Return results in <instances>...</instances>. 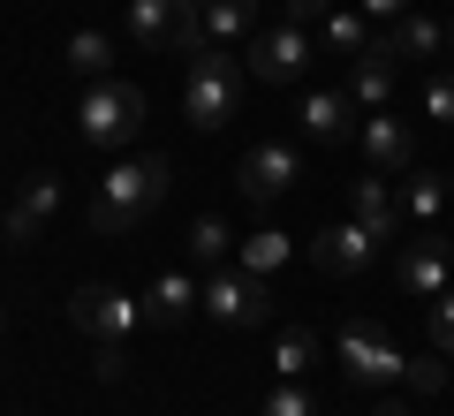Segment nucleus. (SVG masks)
I'll return each mask as SVG.
<instances>
[{"mask_svg": "<svg viewBox=\"0 0 454 416\" xmlns=\"http://www.w3.org/2000/svg\"><path fill=\"white\" fill-rule=\"evenodd\" d=\"M167 175H175V167H167L160 152H145V160H121V167H106V175L91 182L83 227H91V235H106V242L137 235V220H152V205L167 197Z\"/></svg>", "mask_w": 454, "mask_h": 416, "instance_id": "f257e3e1", "label": "nucleus"}, {"mask_svg": "<svg viewBox=\"0 0 454 416\" xmlns=\"http://www.w3.org/2000/svg\"><path fill=\"white\" fill-rule=\"evenodd\" d=\"M137 318H145V303L121 295V288H106V280H83V288L68 295V326L98 349V379H121V371H129V334H137Z\"/></svg>", "mask_w": 454, "mask_h": 416, "instance_id": "f03ea898", "label": "nucleus"}, {"mask_svg": "<svg viewBox=\"0 0 454 416\" xmlns=\"http://www.w3.org/2000/svg\"><path fill=\"white\" fill-rule=\"evenodd\" d=\"M243 91H250V68L235 61L227 46H205L190 61V83H182V114H190V129H227L235 114H243Z\"/></svg>", "mask_w": 454, "mask_h": 416, "instance_id": "7ed1b4c3", "label": "nucleus"}, {"mask_svg": "<svg viewBox=\"0 0 454 416\" xmlns=\"http://www.w3.org/2000/svg\"><path fill=\"white\" fill-rule=\"evenodd\" d=\"M137 129H145V91H137V83L98 76L91 91L76 98V137H83L91 152H129Z\"/></svg>", "mask_w": 454, "mask_h": 416, "instance_id": "20e7f679", "label": "nucleus"}, {"mask_svg": "<svg viewBox=\"0 0 454 416\" xmlns=\"http://www.w3.org/2000/svg\"><path fill=\"white\" fill-rule=\"evenodd\" d=\"M129 38L145 53H205V16L190 0H129Z\"/></svg>", "mask_w": 454, "mask_h": 416, "instance_id": "39448f33", "label": "nucleus"}, {"mask_svg": "<svg viewBox=\"0 0 454 416\" xmlns=\"http://www.w3.org/2000/svg\"><path fill=\"white\" fill-rule=\"evenodd\" d=\"M197 310H205V318H220V326H235V334H250V326L273 310V288H265L258 272H243V265H212Z\"/></svg>", "mask_w": 454, "mask_h": 416, "instance_id": "423d86ee", "label": "nucleus"}, {"mask_svg": "<svg viewBox=\"0 0 454 416\" xmlns=\"http://www.w3.org/2000/svg\"><path fill=\"white\" fill-rule=\"evenodd\" d=\"M310 61H318V31H303V23H288V16H280L273 31H258V46L243 53V68L258 83H295Z\"/></svg>", "mask_w": 454, "mask_h": 416, "instance_id": "0eeeda50", "label": "nucleus"}, {"mask_svg": "<svg viewBox=\"0 0 454 416\" xmlns=\"http://www.w3.org/2000/svg\"><path fill=\"white\" fill-rule=\"evenodd\" d=\"M333 356H340V371L356 386H394L409 371V356L394 349L387 334H372V326H340V341H333Z\"/></svg>", "mask_w": 454, "mask_h": 416, "instance_id": "6e6552de", "label": "nucleus"}, {"mask_svg": "<svg viewBox=\"0 0 454 416\" xmlns=\"http://www.w3.org/2000/svg\"><path fill=\"white\" fill-rule=\"evenodd\" d=\"M295 182H303V160H295L288 145H258V152H243V167H235V190H243L250 205H280Z\"/></svg>", "mask_w": 454, "mask_h": 416, "instance_id": "1a4fd4ad", "label": "nucleus"}, {"mask_svg": "<svg viewBox=\"0 0 454 416\" xmlns=\"http://www.w3.org/2000/svg\"><path fill=\"white\" fill-rule=\"evenodd\" d=\"M310 257H318V272H333V280H356V272L379 265V235L356 220H340V227H318L310 235Z\"/></svg>", "mask_w": 454, "mask_h": 416, "instance_id": "9d476101", "label": "nucleus"}, {"mask_svg": "<svg viewBox=\"0 0 454 416\" xmlns=\"http://www.w3.org/2000/svg\"><path fill=\"white\" fill-rule=\"evenodd\" d=\"M53 212H61V175L38 167V175H23V190H16V205H8V220H0V235L23 250V242H38L53 227Z\"/></svg>", "mask_w": 454, "mask_h": 416, "instance_id": "9b49d317", "label": "nucleus"}, {"mask_svg": "<svg viewBox=\"0 0 454 416\" xmlns=\"http://www.w3.org/2000/svg\"><path fill=\"white\" fill-rule=\"evenodd\" d=\"M356 145H364V160H372V175H409V160H417L409 122H402V114H387V106L356 129Z\"/></svg>", "mask_w": 454, "mask_h": 416, "instance_id": "f8f14e48", "label": "nucleus"}, {"mask_svg": "<svg viewBox=\"0 0 454 416\" xmlns=\"http://www.w3.org/2000/svg\"><path fill=\"white\" fill-rule=\"evenodd\" d=\"M197 295H205V280L175 265V272H160V280H152L137 303H145V326H182V318L197 310Z\"/></svg>", "mask_w": 454, "mask_h": 416, "instance_id": "ddd939ff", "label": "nucleus"}, {"mask_svg": "<svg viewBox=\"0 0 454 416\" xmlns=\"http://www.w3.org/2000/svg\"><path fill=\"white\" fill-rule=\"evenodd\" d=\"M356 98L348 91H303V106H295V122H303V137H318V145H348L356 137Z\"/></svg>", "mask_w": 454, "mask_h": 416, "instance_id": "4468645a", "label": "nucleus"}, {"mask_svg": "<svg viewBox=\"0 0 454 416\" xmlns=\"http://www.w3.org/2000/svg\"><path fill=\"white\" fill-rule=\"evenodd\" d=\"M402 288L409 295H447L454 288V250H447V242H432V235L409 242V250H402Z\"/></svg>", "mask_w": 454, "mask_h": 416, "instance_id": "2eb2a0df", "label": "nucleus"}, {"mask_svg": "<svg viewBox=\"0 0 454 416\" xmlns=\"http://www.w3.org/2000/svg\"><path fill=\"white\" fill-rule=\"evenodd\" d=\"M394 83H402V61H394L387 46H372V53H356V61H348V98H356L364 114H379L394 98Z\"/></svg>", "mask_w": 454, "mask_h": 416, "instance_id": "dca6fc26", "label": "nucleus"}, {"mask_svg": "<svg viewBox=\"0 0 454 416\" xmlns=\"http://www.w3.org/2000/svg\"><path fill=\"white\" fill-rule=\"evenodd\" d=\"M379 46H387L394 61H439V53H447V23L409 8L402 23H387V38H379Z\"/></svg>", "mask_w": 454, "mask_h": 416, "instance_id": "f3484780", "label": "nucleus"}, {"mask_svg": "<svg viewBox=\"0 0 454 416\" xmlns=\"http://www.w3.org/2000/svg\"><path fill=\"white\" fill-rule=\"evenodd\" d=\"M348 220H356V227H372L379 242H394V235H402V205H394L387 175H372V182H356V190H348Z\"/></svg>", "mask_w": 454, "mask_h": 416, "instance_id": "a211bd4d", "label": "nucleus"}, {"mask_svg": "<svg viewBox=\"0 0 454 416\" xmlns=\"http://www.w3.org/2000/svg\"><path fill=\"white\" fill-rule=\"evenodd\" d=\"M318 46L333 53V61H356V53H372L379 38H372V16L364 8H333V16L318 23Z\"/></svg>", "mask_w": 454, "mask_h": 416, "instance_id": "6ab92c4d", "label": "nucleus"}, {"mask_svg": "<svg viewBox=\"0 0 454 416\" xmlns=\"http://www.w3.org/2000/svg\"><path fill=\"white\" fill-rule=\"evenodd\" d=\"M197 16H205V46H235L258 23V0H205Z\"/></svg>", "mask_w": 454, "mask_h": 416, "instance_id": "aec40b11", "label": "nucleus"}, {"mask_svg": "<svg viewBox=\"0 0 454 416\" xmlns=\"http://www.w3.org/2000/svg\"><path fill=\"white\" fill-rule=\"evenodd\" d=\"M310 364H318V334L310 326H288L273 341V379H310Z\"/></svg>", "mask_w": 454, "mask_h": 416, "instance_id": "412c9836", "label": "nucleus"}, {"mask_svg": "<svg viewBox=\"0 0 454 416\" xmlns=\"http://www.w3.org/2000/svg\"><path fill=\"white\" fill-rule=\"evenodd\" d=\"M68 68H76L83 83L114 76V38H106V31H76V38H68Z\"/></svg>", "mask_w": 454, "mask_h": 416, "instance_id": "4be33fe9", "label": "nucleus"}, {"mask_svg": "<svg viewBox=\"0 0 454 416\" xmlns=\"http://www.w3.org/2000/svg\"><path fill=\"white\" fill-rule=\"evenodd\" d=\"M182 242H190V257H197V265H227V250H235V235H227V220H212V212H197V220H190V235H182Z\"/></svg>", "mask_w": 454, "mask_h": 416, "instance_id": "5701e85b", "label": "nucleus"}, {"mask_svg": "<svg viewBox=\"0 0 454 416\" xmlns=\"http://www.w3.org/2000/svg\"><path fill=\"white\" fill-rule=\"evenodd\" d=\"M447 205H454V182H439V175H417V182L402 190V212H409V220H439Z\"/></svg>", "mask_w": 454, "mask_h": 416, "instance_id": "b1692460", "label": "nucleus"}, {"mask_svg": "<svg viewBox=\"0 0 454 416\" xmlns=\"http://www.w3.org/2000/svg\"><path fill=\"white\" fill-rule=\"evenodd\" d=\"M258 416H318V394L303 379H280L273 394H258Z\"/></svg>", "mask_w": 454, "mask_h": 416, "instance_id": "393cba45", "label": "nucleus"}, {"mask_svg": "<svg viewBox=\"0 0 454 416\" xmlns=\"http://www.w3.org/2000/svg\"><path fill=\"white\" fill-rule=\"evenodd\" d=\"M280 257H288V235H273V227H258V235L243 242V272H258V280H273Z\"/></svg>", "mask_w": 454, "mask_h": 416, "instance_id": "a878e982", "label": "nucleus"}, {"mask_svg": "<svg viewBox=\"0 0 454 416\" xmlns=\"http://www.w3.org/2000/svg\"><path fill=\"white\" fill-rule=\"evenodd\" d=\"M417 394H447V356L439 349H424V356H409V371H402Z\"/></svg>", "mask_w": 454, "mask_h": 416, "instance_id": "bb28decb", "label": "nucleus"}, {"mask_svg": "<svg viewBox=\"0 0 454 416\" xmlns=\"http://www.w3.org/2000/svg\"><path fill=\"white\" fill-rule=\"evenodd\" d=\"M424 114H432L439 129H454V68H439V76L424 83Z\"/></svg>", "mask_w": 454, "mask_h": 416, "instance_id": "cd10ccee", "label": "nucleus"}, {"mask_svg": "<svg viewBox=\"0 0 454 416\" xmlns=\"http://www.w3.org/2000/svg\"><path fill=\"white\" fill-rule=\"evenodd\" d=\"M333 8H340V0H280V16H288V23H303V31H318V23L333 16Z\"/></svg>", "mask_w": 454, "mask_h": 416, "instance_id": "c85d7f7f", "label": "nucleus"}, {"mask_svg": "<svg viewBox=\"0 0 454 416\" xmlns=\"http://www.w3.org/2000/svg\"><path fill=\"white\" fill-rule=\"evenodd\" d=\"M432 349H439V356H454V288L432 303Z\"/></svg>", "mask_w": 454, "mask_h": 416, "instance_id": "c756f323", "label": "nucleus"}, {"mask_svg": "<svg viewBox=\"0 0 454 416\" xmlns=\"http://www.w3.org/2000/svg\"><path fill=\"white\" fill-rule=\"evenodd\" d=\"M348 8H364L372 23H402L409 16V0H348Z\"/></svg>", "mask_w": 454, "mask_h": 416, "instance_id": "7c9ffc66", "label": "nucleus"}, {"mask_svg": "<svg viewBox=\"0 0 454 416\" xmlns=\"http://www.w3.org/2000/svg\"><path fill=\"white\" fill-rule=\"evenodd\" d=\"M379 416H409V409H402V401H379Z\"/></svg>", "mask_w": 454, "mask_h": 416, "instance_id": "2f4dec72", "label": "nucleus"}, {"mask_svg": "<svg viewBox=\"0 0 454 416\" xmlns=\"http://www.w3.org/2000/svg\"><path fill=\"white\" fill-rule=\"evenodd\" d=\"M447 46H454V23H447Z\"/></svg>", "mask_w": 454, "mask_h": 416, "instance_id": "473e14b6", "label": "nucleus"}, {"mask_svg": "<svg viewBox=\"0 0 454 416\" xmlns=\"http://www.w3.org/2000/svg\"><path fill=\"white\" fill-rule=\"evenodd\" d=\"M190 8H205V0H190Z\"/></svg>", "mask_w": 454, "mask_h": 416, "instance_id": "72a5a7b5", "label": "nucleus"}, {"mask_svg": "<svg viewBox=\"0 0 454 416\" xmlns=\"http://www.w3.org/2000/svg\"><path fill=\"white\" fill-rule=\"evenodd\" d=\"M0 326H8V310H0Z\"/></svg>", "mask_w": 454, "mask_h": 416, "instance_id": "f704fd0d", "label": "nucleus"}]
</instances>
